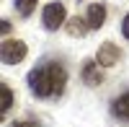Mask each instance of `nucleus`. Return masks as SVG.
<instances>
[{"mask_svg":"<svg viewBox=\"0 0 129 127\" xmlns=\"http://www.w3.org/2000/svg\"><path fill=\"white\" fill-rule=\"evenodd\" d=\"M67 86V70L59 62H41L28 73V88L39 99H57Z\"/></svg>","mask_w":129,"mask_h":127,"instance_id":"1","label":"nucleus"},{"mask_svg":"<svg viewBox=\"0 0 129 127\" xmlns=\"http://www.w3.org/2000/svg\"><path fill=\"white\" fill-rule=\"evenodd\" d=\"M0 55H3L5 65H18V62L26 57V44L21 39H5L3 47H0Z\"/></svg>","mask_w":129,"mask_h":127,"instance_id":"2","label":"nucleus"},{"mask_svg":"<svg viewBox=\"0 0 129 127\" xmlns=\"http://www.w3.org/2000/svg\"><path fill=\"white\" fill-rule=\"evenodd\" d=\"M64 16H67V10H64V3H49L44 8V16H41V21H44V29L54 31L64 24Z\"/></svg>","mask_w":129,"mask_h":127,"instance_id":"3","label":"nucleus"},{"mask_svg":"<svg viewBox=\"0 0 129 127\" xmlns=\"http://www.w3.org/2000/svg\"><path fill=\"white\" fill-rule=\"evenodd\" d=\"M95 60H98V65L103 68H114L116 62L121 60V49L114 44V41H106V44H101L98 49V55H95Z\"/></svg>","mask_w":129,"mask_h":127,"instance_id":"4","label":"nucleus"},{"mask_svg":"<svg viewBox=\"0 0 129 127\" xmlns=\"http://www.w3.org/2000/svg\"><path fill=\"white\" fill-rule=\"evenodd\" d=\"M111 114H114L119 122L129 124V91H124L121 96H116V99L111 101Z\"/></svg>","mask_w":129,"mask_h":127,"instance_id":"5","label":"nucleus"},{"mask_svg":"<svg viewBox=\"0 0 129 127\" xmlns=\"http://www.w3.org/2000/svg\"><path fill=\"white\" fill-rule=\"evenodd\" d=\"M83 80L88 83V86H101V83H103V73L95 68L93 60H88V62L83 65Z\"/></svg>","mask_w":129,"mask_h":127,"instance_id":"6","label":"nucleus"},{"mask_svg":"<svg viewBox=\"0 0 129 127\" xmlns=\"http://www.w3.org/2000/svg\"><path fill=\"white\" fill-rule=\"evenodd\" d=\"M103 21H106V8H103L101 3H93V5L88 8V26H90V29H101Z\"/></svg>","mask_w":129,"mask_h":127,"instance_id":"7","label":"nucleus"},{"mask_svg":"<svg viewBox=\"0 0 129 127\" xmlns=\"http://www.w3.org/2000/svg\"><path fill=\"white\" fill-rule=\"evenodd\" d=\"M64 29H67V34H70V36H83L90 26H88V21H83V18L75 16L72 21H67V26H64Z\"/></svg>","mask_w":129,"mask_h":127,"instance_id":"8","label":"nucleus"},{"mask_svg":"<svg viewBox=\"0 0 129 127\" xmlns=\"http://www.w3.org/2000/svg\"><path fill=\"white\" fill-rule=\"evenodd\" d=\"M10 107H13V93H10V88L3 83V86H0V112L5 114Z\"/></svg>","mask_w":129,"mask_h":127,"instance_id":"9","label":"nucleus"},{"mask_svg":"<svg viewBox=\"0 0 129 127\" xmlns=\"http://www.w3.org/2000/svg\"><path fill=\"white\" fill-rule=\"evenodd\" d=\"M36 8V0H16V10L21 16H31Z\"/></svg>","mask_w":129,"mask_h":127,"instance_id":"10","label":"nucleus"},{"mask_svg":"<svg viewBox=\"0 0 129 127\" xmlns=\"http://www.w3.org/2000/svg\"><path fill=\"white\" fill-rule=\"evenodd\" d=\"M10 127H39L36 122H28V119H21V122H13Z\"/></svg>","mask_w":129,"mask_h":127,"instance_id":"11","label":"nucleus"},{"mask_svg":"<svg viewBox=\"0 0 129 127\" xmlns=\"http://www.w3.org/2000/svg\"><path fill=\"white\" fill-rule=\"evenodd\" d=\"M121 34L129 39V13H126V18H124V24H121Z\"/></svg>","mask_w":129,"mask_h":127,"instance_id":"12","label":"nucleus"}]
</instances>
